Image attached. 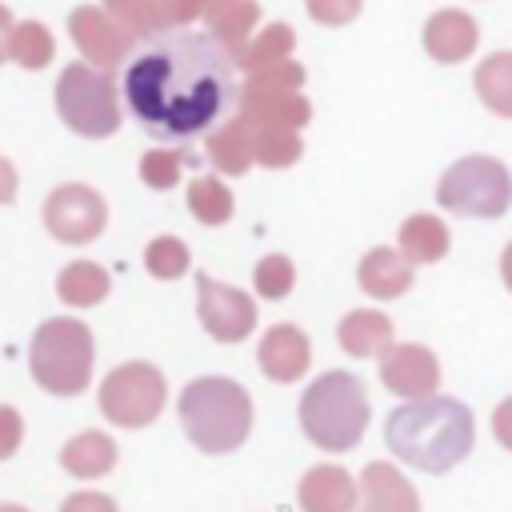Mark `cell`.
Segmentation results:
<instances>
[{
	"mask_svg": "<svg viewBox=\"0 0 512 512\" xmlns=\"http://www.w3.org/2000/svg\"><path fill=\"white\" fill-rule=\"evenodd\" d=\"M300 428L320 452H352L368 432V392L352 372H320L300 396Z\"/></svg>",
	"mask_w": 512,
	"mask_h": 512,
	"instance_id": "4",
	"label": "cell"
},
{
	"mask_svg": "<svg viewBox=\"0 0 512 512\" xmlns=\"http://www.w3.org/2000/svg\"><path fill=\"white\" fill-rule=\"evenodd\" d=\"M196 316H200V328L220 340V344H240L244 336L256 332V300L232 284H220L212 280L208 272L196 276Z\"/></svg>",
	"mask_w": 512,
	"mask_h": 512,
	"instance_id": "10",
	"label": "cell"
},
{
	"mask_svg": "<svg viewBox=\"0 0 512 512\" xmlns=\"http://www.w3.org/2000/svg\"><path fill=\"white\" fill-rule=\"evenodd\" d=\"M440 208L456 216H476V220H496L512 204V176L500 160L492 156H464L444 168L436 184Z\"/></svg>",
	"mask_w": 512,
	"mask_h": 512,
	"instance_id": "6",
	"label": "cell"
},
{
	"mask_svg": "<svg viewBox=\"0 0 512 512\" xmlns=\"http://www.w3.org/2000/svg\"><path fill=\"white\" fill-rule=\"evenodd\" d=\"M476 92L496 116H512V52L488 56L476 72Z\"/></svg>",
	"mask_w": 512,
	"mask_h": 512,
	"instance_id": "26",
	"label": "cell"
},
{
	"mask_svg": "<svg viewBox=\"0 0 512 512\" xmlns=\"http://www.w3.org/2000/svg\"><path fill=\"white\" fill-rule=\"evenodd\" d=\"M12 56H16L24 68H40V64L52 56V40H48V32H44V28H36V24H24V28H16V40H12Z\"/></svg>",
	"mask_w": 512,
	"mask_h": 512,
	"instance_id": "30",
	"label": "cell"
},
{
	"mask_svg": "<svg viewBox=\"0 0 512 512\" xmlns=\"http://www.w3.org/2000/svg\"><path fill=\"white\" fill-rule=\"evenodd\" d=\"M256 364L272 384H296L312 364V344L296 324H272L256 344Z\"/></svg>",
	"mask_w": 512,
	"mask_h": 512,
	"instance_id": "12",
	"label": "cell"
},
{
	"mask_svg": "<svg viewBox=\"0 0 512 512\" xmlns=\"http://www.w3.org/2000/svg\"><path fill=\"white\" fill-rule=\"evenodd\" d=\"M32 380L52 396H80L92 384L96 368V340L84 320L52 316L36 328L28 344Z\"/></svg>",
	"mask_w": 512,
	"mask_h": 512,
	"instance_id": "5",
	"label": "cell"
},
{
	"mask_svg": "<svg viewBox=\"0 0 512 512\" xmlns=\"http://www.w3.org/2000/svg\"><path fill=\"white\" fill-rule=\"evenodd\" d=\"M208 164L220 176H244L256 156H252V124L248 120H224L216 132H208Z\"/></svg>",
	"mask_w": 512,
	"mask_h": 512,
	"instance_id": "19",
	"label": "cell"
},
{
	"mask_svg": "<svg viewBox=\"0 0 512 512\" xmlns=\"http://www.w3.org/2000/svg\"><path fill=\"white\" fill-rule=\"evenodd\" d=\"M292 284H296V264H292L284 252L264 256V260L256 264V272H252V288H256L264 300H284V296L292 292Z\"/></svg>",
	"mask_w": 512,
	"mask_h": 512,
	"instance_id": "28",
	"label": "cell"
},
{
	"mask_svg": "<svg viewBox=\"0 0 512 512\" xmlns=\"http://www.w3.org/2000/svg\"><path fill=\"white\" fill-rule=\"evenodd\" d=\"M296 500L304 512H356L360 484L340 464H312L296 488Z\"/></svg>",
	"mask_w": 512,
	"mask_h": 512,
	"instance_id": "13",
	"label": "cell"
},
{
	"mask_svg": "<svg viewBox=\"0 0 512 512\" xmlns=\"http://www.w3.org/2000/svg\"><path fill=\"white\" fill-rule=\"evenodd\" d=\"M60 512H120V508H116V500H112L108 492L84 488V492H72V496L60 504Z\"/></svg>",
	"mask_w": 512,
	"mask_h": 512,
	"instance_id": "32",
	"label": "cell"
},
{
	"mask_svg": "<svg viewBox=\"0 0 512 512\" xmlns=\"http://www.w3.org/2000/svg\"><path fill=\"white\" fill-rule=\"evenodd\" d=\"M232 208H236V200H232V192H228V184L220 176H196V180H188V212L200 224H208V228L228 224L232 220Z\"/></svg>",
	"mask_w": 512,
	"mask_h": 512,
	"instance_id": "23",
	"label": "cell"
},
{
	"mask_svg": "<svg viewBox=\"0 0 512 512\" xmlns=\"http://www.w3.org/2000/svg\"><path fill=\"white\" fill-rule=\"evenodd\" d=\"M20 440H24V416L12 404H0V460L16 456Z\"/></svg>",
	"mask_w": 512,
	"mask_h": 512,
	"instance_id": "31",
	"label": "cell"
},
{
	"mask_svg": "<svg viewBox=\"0 0 512 512\" xmlns=\"http://www.w3.org/2000/svg\"><path fill=\"white\" fill-rule=\"evenodd\" d=\"M300 152H304V144H300L296 128H256L252 124V156L260 168H272V172L292 168L300 160Z\"/></svg>",
	"mask_w": 512,
	"mask_h": 512,
	"instance_id": "25",
	"label": "cell"
},
{
	"mask_svg": "<svg viewBox=\"0 0 512 512\" xmlns=\"http://www.w3.org/2000/svg\"><path fill=\"white\" fill-rule=\"evenodd\" d=\"M492 436L512 452V396H504L496 404V412H492Z\"/></svg>",
	"mask_w": 512,
	"mask_h": 512,
	"instance_id": "34",
	"label": "cell"
},
{
	"mask_svg": "<svg viewBox=\"0 0 512 512\" xmlns=\"http://www.w3.org/2000/svg\"><path fill=\"white\" fill-rule=\"evenodd\" d=\"M16 188H20V176H16L12 160L0 156V204H12L16 200Z\"/></svg>",
	"mask_w": 512,
	"mask_h": 512,
	"instance_id": "35",
	"label": "cell"
},
{
	"mask_svg": "<svg viewBox=\"0 0 512 512\" xmlns=\"http://www.w3.org/2000/svg\"><path fill=\"white\" fill-rule=\"evenodd\" d=\"M108 292H112V276L92 260H72L56 276V296L68 308H96V304H104Z\"/></svg>",
	"mask_w": 512,
	"mask_h": 512,
	"instance_id": "21",
	"label": "cell"
},
{
	"mask_svg": "<svg viewBox=\"0 0 512 512\" xmlns=\"http://www.w3.org/2000/svg\"><path fill=\"white\" fill-rule=\"evenodd\" d=\"M108 224V204L88 184H60L44 200V228L60 244H92Z\"/></svg>",
	"mask_w": 512,
	"mask_h": 512,
	"instance_id": "9",
	"label": "cell"
},
{
	"mask_svg": "<svg viewBox=\"0 0 512 512\" xmlns=\"http://www.w3.org/2000/svg\"><path fill=\"white\" fill-rule=\"evenodd\" d=\"M356 12V0H312V16L324 24H340Z\"/></svg>",
	"mask_w": 512,
	"mask_h": 512,
	"instance_id": "33",
	"label": "cell"
},
{
	"mask_svg": "<svg viewBox=\"0 0 512 512\" xmlns=\"http://www.w3.org/2000/svg\"><path fill=\"white\" fill-rule=\"evenodd\" d=\"M312 116L304 96L292 92H244V120L256 128H304Z\"/></svg>",
	"mask_w": 512,
	"mask_h": 512,
	"instance_id": "20",
	"label": "cell"
},
{
	"mask_svg": "<svg viewBox=\"0 0 512 512\" xmlns=\"http://www.w3.org/2000/svg\"><path fill=\"white\" fill-rule=\"evenodd\" d=\"M380 384L400 400L436 396L440 360L424 344H392L388 352H380Z\"/></svg>",
	"mask_w": 512,
	"mask_h": 512,
	"instance_id": "11",
	"label": "cell"
},
{
	"mask_svg": "<svg viewBox=\"0 0 512 512\" xmlns=\"http://www.w3.org/2000/svg\"><path fill=\"white\" fill-rule=\"evenodd\" d=\"M412 264H436L448 256L452 248V232L440 216L432 212H412L404 224H400V244H396Z\"/></svg>",
	"mask_w": 512,
	"mask_h": 512,
	"instance_id": "18",
	"label": "cell"
},
{
	"mask_svg": "<svg viewBox=\"0 0 512 512\" xmlns=\"http://www.w3.org/2000/svg\"><path fill=\"white\" fill-rule=\"evenodd\" d=\"M168 404V380L148 360L116 364L100 380V412L116 428H148Z\"/></svg>",
	"mask_w": 512,
	"mask_h": 512,
	"instance_id": "7",
	"label": "cell"
},
{
	"mask_svg": "<svg viewBox=\"0 0 512 512\" xmlns=\"http://www.w3.org/2000/svg\"><path fill=\"white\" fill-rule=\"evenodd\" d=\"M72 36H76V44H80L96 64H112V60H120L124 48H128V40H124L116 28H108L96 12H76V16H72Z\"/></svg>",
	"mask_w": 512,
	"mask_h": 512,
	"instance_id": "24",
	"label": "cell"
},
{
	"mask_svg": "<svg viewBox=\"0 0 512 512\" xmlns=\"http://www.w3.org/2000/svg\"><path fill=\"white\" fill-rule=\"evenodd\" d=\"M500 276H504V288L512 292V240H508L504 252H500Z\"/></svg>",
	"mask_w": 512,
	"mask_h": 512,
	"instance_id": "36",
	"label": "cell"
},
{
	"mask_svg": "<svg viewBox=\"0 0 512 512\" xmlns=\"http://www.w3.org/2000/svg\"><path fill=\"white\" fill-rule=\"evenodd\" d=\"M424 44H428V52H432L436 60L452 64V60H460V56L472 52V44H476V24H472L468 16H460V12H440L436 20H428Z\"/></svg>",
	"mask_w": 512,
	"mask_h": 512,
	"instance_id": "22",
	"label": "cell"
},
{
	"mask_svg": "<svg viewBox=\"0 0 512 512\" xmlns=\"http://www.w3.org/2000/svg\"><path fill=\"white\" fill-rule=\"evenodd\" d=\"M144 268H148L156 280H176V276H184V272L192 268V252H188V244L176 240V236H156V240H148V248H144Z\"/></svg>",
	"mask_w": 512,
	"mask_h": 512,
	"instance_id": "27",
	"label": "cell"
},
{
	"mask_svg": "<svg viewBox=\"0 0 512 512\" xmlns=\"http://www.w3.org/2000/svg\"><path fill=\"white\" fill-rule=\"evenodd\" d=\"M384 440L392 456L420 472H448L456 468L472 444H476V420L468 404L452 396H424V400H404L400 408L388 412Z\"/></svg>",
	"mask_w": 512,
	"mask_h": 512,
	"instance_id": "2",
	"label": "cell"
},
{
	"mask_svg": "<svg viewBox=\"0 0 512 512\" xmlns=\"http://www.w3.org/2000/svg\"><path fill=\"white\" fill-rule=\"evenodd\" d=\"M56 108L64 124L88 140L112 136L120 128V104H116V84L92 68H68L56 84Z\"/></svg>",
	"mask_w": 512,
	"mask_h": 512,
	"instance_id": "8",
	"label": "cell"
},
{
	"mask_svg": "<svg viewBox=\"0 0 512 512\" xmlns=\"http://www.w3.org/2000/svg\"><path fill=\"white\" fill-rule=\"evenodd\" d=\"M180 172H184V156L172 152V148H152V152L140 156V180L148 188H156V192L172 188L180 180Z\"/></svg>",
	"mask_w": 512,
	"mask_h": 512,
	"instance_id": "29",
	"label": "cell"
},
{
	"mask_svg": "<svg viewBox=\"0 0 512 512\" xmlns=\"http://www.w3.org/2000/svg\"><path fill=\"white\" fill-rule=\"evenodd\" d=\"M416 280V264L400 248H368L356 264V284L376 300H400Z\"/></svg>",
	"mask_w": 512,
	"mask_h": 512,
	"instance_id": "14",
	"label": "cell"
},
{
	"mask_svg": "<svg viewBox=\"0 0 512 512\" xmlns=\"http://www.w3.org/2000/svg\"><path fill=\"white\" fill-rule=\"evenodd\" d=\"M180 424L200 452L224 456L252 432V396L232 376H196L180 392Z\"/></svg>",
	"mask_w": 512,
	"mask_h": 512,
	"instance_id": "3",
	"label": "cell"
},
{
	"mask_svg": "<svg viewBox=\"0 0 512 512\" xmlns=\"http://www.w3.org/2000/svg\"><path fill=\"white\" fill-rule=\"evenodd\" d=\"M60 464H64V472L76 476V480L108 476V472L116 468V440H112L108 432H96V428L76 432V436L64 440V448H60Z\"/></svg>",
	"mask_w": 512,
	"mask_h": 512,
	"instance_id": "16",
	"label": "cell"
},
{
	"mask_svg": "<svg viewBox=\"0 0 512 512\" xmlns=\"http://www.w3.org/2000/svg\"><path fill=\"white\" fill-rule=\"evenodd\" d=\"M4 32H8V16H4V8H0V56H4Z\"/></svg>",
	"mask_w": 512,
	"mask_h": 512,
	"instance_id": "37",
	"label": "cell"
},
{
	"mask_svg": "<svg viewBox=\"0 0 512 512\" xmlns=\"http://www.w3.org/2000/svg\"><path fill=\"white\" fill-rule=\"evenodd\" d=\"M124 100L156 140L216 132L244 104L236 56L212 32H156L124 68Z\"/></svg>",
	"mask_w": 512,
	"mask_h": 512,
	"instance_id": "1",
	"label": "cell"
},
{
	"mask_svg": "<svg viewBox=\"0 0 512 512\" xmlns=\"http://www.w3.org/2000/svg\"><path fill=\"white\" fill-rule=\"evenodd\" d=\"M336 340L348 356H376L392 348V320L376 308H352L340 328H336Z\"/></svg>",
	"mask_w": 512,
	"mask_h": 512,
	"instance_id": "17",
	"label": "cell"
},
{
	"mask_svg": "<svg viewBox=\"0 0 512 512\" xmlns=\"http://www.w3.org/2000/svg\"><path fill=\"white\" fill-rule=\"evenodd\" d=\"M356 512H420V492L400 476L396 464L372 460L360 472V504Z\"/></svg>",
	"mask_w": 512,
	"mask_h": 512,
	"instance_id": "15",
	"label": "cell"
},
{
	"mask_svg": "<svg viewBox=\"0 0 512 512\" xmlns=\"http://www.w3.org/2000/svg\"><path fill=\"white\" fill-rule=\"evenodd\" d=\"M0 512H28V508H24V504H8V500H4V504H0Z\"/></svg>",
	"mask_w": 512,
	"mask_h": 512,
	"instance_id": "38",
	"label": "cell"
}]
</instances>
